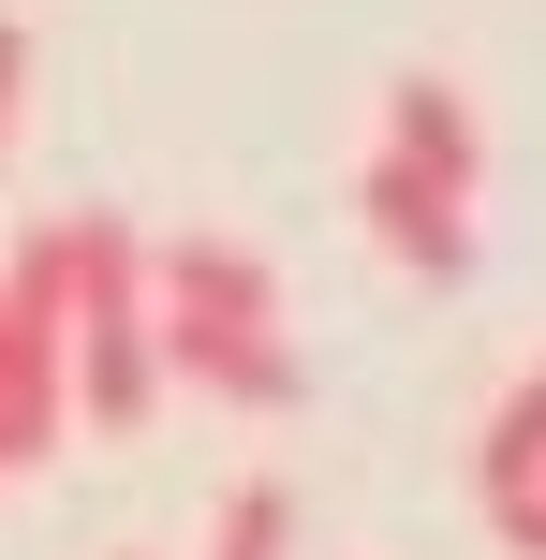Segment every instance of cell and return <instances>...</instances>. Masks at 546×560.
Wrapping results in <instances>:
<instances>
[{"label": "cell", "mask_w": 546, "mask_h": 560, "mask_svg": "<svg viewBox=\"0 0 546 560\" xmlns=\"http://www.w3.org/2000/svg\"><path fill=\"white\" fill-rule=\"evenodd\" d=\"M355 207H370V236H384L414 280H458V266H473V207H443L429 177L384 163V148H370V177H355Z\"/></svg>", "instance_id": "277c9868"}, {"label": "cell", "mask_w": 546, "mask_h": 560, "mask_svg": "<svg viewBox=\"0 0 546 560\" xmlns=\"http://www.w3.org/2000/svg\"><path fill=\"white\" fill-rule=\"evenodd\" d=\"M384 163H414L443 207L488 192V133H473V104H458L443 74H399V89H384Z\"/></svg>", "instance_id": "3957f363"}, {"label": "cell", "mask_w": 546, "mask_h": 560, "mask_svg": "<svg viewBox=\"0 0 546 560\" xmlns=\"http://www.w3.org/2000/svg\"><path fill=\"white\" fill-rule=\"evenodd\" d=\"M148 354H163V384H207L222 413H295L281 280L236 236H163L148 252Z\"/></svg>", "instance_id": "6da1fadb"}, {"label": "cell", "mask_w": 546, "mask_h": 560, "mask_svg": "<svg viewBox=\"0 0 546 560\" xmlns=\"http://www.w3.org/2000/svg\"><path fill=\"white\" fill-rule=\"evenodd\" d=\"M15 118H30V30H0V148H15Z\"/></svg>", "instance_id": "ba28073f"}, {"label": "cell", "mask_w": 546, "mask_h": 560, "mask_svg": "<svg viewBox=\"0 0 546 560\" xmlns=\"http://www.w3.org/2000/svg\"><path fill=\"white\" fill-rule=\"evenodd\" d=\"M532 472H546V369L488 413V443H473V487H532Z\"/></svg>", "instance_id": "8992f818"}, {"label": "cell", "mask_w": 546, "mask_h": 560, "mask_svg": "<svg viewBox=\"0 0 546 560\" xmlns=\"http://www.w3.org/2000/svg\"><path fill=\"white\" fill-rule=\"evenodd\" d=\"M59 252H74V413L89 428H148V398H163V354H148V236L133 222H59Z\"/></svg>", "instance_id": "7a4b0ae2"}, {"label": "cell", "mask_w": 546, "mask_h": 560, "mask_svg": "<svg viewBox=\"0 0 546 560\" xmlns=\"http://www.w3.org/2000/svg\"><path fill=\"white\" fill-rule=\"evenodd\" d=\"M488 532L518 546V560H546V472H532V487H488Z\"/></svg>", "instance_id": "52a82bcc"}, {"label": "cell", "mask_w": 546, "mask_h": 560, "mask_svg": "<svg viewBox=\"0 0 546 560\" xmlns=\"http://www.w3.org/2000/svg\"><path fill=\"white\" fill-rule=\"evenodd\" d=\"M207 560H295V487H281V472L222 487V532H207Z\"/></svg>", "instance_id": "5b68a950"}]
</instances>
